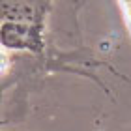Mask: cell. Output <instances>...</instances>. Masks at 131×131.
I'll return each instance as SVG.
<instances>
[{"label": "cell", "mask_w": 131, "mask_h": 131, "mask_svg": "<svg viewBox=\"0 0 131 131\" xmlns=\"http://www.w3.org/2000/svg\"><path fill=\"white\" fill-rule=\"evenodd\" d=\"M51 0H2L4 19L26 23L38 30H43V15Z\"/></svg>", "instance_id": "6da1fadb"}, {"label": "cell", "mask_w": 131, "mask_h": 131, "mask_svg": "<svg viewBox=\"0 0 131 131\" xmlns=\"http://www.w3.org/2000/svg\"><path fill=\"white\" fill-rule=\"evenodd\" d=\"M2 45L11 49H28L34 52H41V30L34 28L26 23L6 21L2 26Z\"/></svg>", "instance_id": "7a4b0ae2"}, {"label": "cell", "mask_w": 131, "mask_h": 131, "mask_svg": "<svg viewBox=\"0 0 131 131\" xmlns=\"http://www.w3.org/2000/svg\"><path fill=\"white\" fill-rule=\"evenodd\" d=\"M124 9V17H126V23H127V28H129V34H131V0H118Z\"/></svg>", "instance_id": "3957f363"}]
</instances>
